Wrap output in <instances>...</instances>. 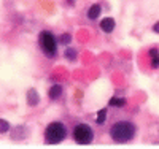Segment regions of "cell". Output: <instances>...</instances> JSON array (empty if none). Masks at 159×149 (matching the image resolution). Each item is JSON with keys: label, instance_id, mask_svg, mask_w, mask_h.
<instances>
[{"label": "cell", "instance_id": "6da1fadb", "mask_svg": "<svg viewBox=\"0 0 159 149\" xmlns=\"http://www.w3.org/2000/svg\"><path fill=\"white\" fill-rule=\"evenodd\" d=\"M137 135V125L130 121H118L110 129V137L118 144L130 143Z\"/></svg>", "mask_w": 159, "mask_h": 149}, {"label": "cell", "instance_id": "7a4b0ae2", "mask_svg": "<svg viewBox=\"0 0 159 149\" xmlns=\"http://www.w3.org/2000/svg\"><path fill=\"white\" fill-rule=\"evenodd\" d=\"M67 137V127L64 122L54 121V122L48 124L45 130V143L46 144H59Z\"/></svg>", "mask_w": 159, "mask_h": 149}, {"label": "cell", "instance_id": "3957f363", "mask_svg": "<svg viewBox=\"0 0 159 149\" xmlns=\"http://www.w3.org/2000/svg\"><path fill=\"white\" fill-rule=\"evenodd\" d=\"M38 45H40V49L43 51L45 56H48V57H54L56 56V52H57V40L49 30H42L40 32Z\"/></svg>", "mask_w": 159, "mask_h": 149}, {"label": "cell", "instance_id": "277c9868", "mask_svg": "<svg viewBox=\"0 0 159 149\" xmlns=\"http://www.w3.org/2000/svg\"><path fill=\"white\" fill-rule=\"evenodd\" d=\"M73 140L81 146L91 144L92 140H94V132L88 124H78L73 129Z\"/></svg>", "mask_w": 159, "mask_h": 149}, {"label": "cell", "instance_id": "5b68a950", "mask_svg": "<svg viewBox=\"0 0 159 149\" xmlns=\"http://www.w3.org/2000/svg\"><path fill=\"white\" fill-rule=\"evenodd\" d=\"M10 135H11V138L15 140V141H21V140H25V138L29 137V130H27V127L19 125L16 129H13Z\"/></svg>", "mask_w": 159, "mask_h": 149}, {"label": "cell", "instance_id": "8992f818", "mask_svg": "<svg viewBox=\"0 0 159 149\" xmlns=\"http://www.w3.org/2000/svg\"><path fill=\"white\" fill-rule=\"evenodd\" d=\"M115 27H116V22H115L113 18H103V19L100 21V29H102V32H105V33H111V32L115 30Z\"/></svg>", "mask_w": 159, "mask_h": 149}, {"label": "cell", "instance_id": "52a82bcc", "mask_svg": "<svg viewBox=\"0 0 159 149\" xmlns=\"http://www.w3.org/2000/svg\"><path fill=\"white\" fill-rule=\"evenodd\" d=\"M27 103H29V106H37L40 103V94L35 89L27 90Z\"/></svg>", "mask_w": 159, "mask_h": 149}, {"label": "cell", "instance_id": "ba28073f", "mask_svg": "<svg viewBox=\"0 0 159 149\" xmlns=\"http://www.w3.org/2000/svg\"><path fill=\"white\" fill-rule=\"evenodd\" d=\"M48 95H49L51 100H57V99H61V95H62V86H61V84L51 86L49 90H48Z\"/></svg>", "mask_w": 159, "mask_h": 149}, {"label": "cell", "instance_id": "9c48e42d", "mask_svg": "<svg viewBox=\"0 0 159 149\" xmlns=\"http://www.w3.org/2000/svg\"><path fill=\"white\" fill-rule=\"evenodd\" d=\"M100 13H102V7L99 5V3H96V5H92L91 8H89V11H88V18L89 19H97L99 16H100Z\"/></svg>", "mask_w": 159, "mask_h": 149}, {"label": "cell", "instance_id": "30bf717a", "mask_svg": "<svg viewBox=\"0 0 159 149\" xmlns=\"http://www.w3.org/2000/svg\"><path fill=\"white\" fill-rule=\"evenodd\" d=\"M126 103H127V100L124 97H111L108 100V105L113 108H123V106H126Z\"/></svg>", "mask_w": 159, "mask_h": 149}, {"label": "cell", "instance_id": "8fae6325", "mask_svg": "<svg viewBox=\"0 0 159 149\" xmlns=\"http://www.w3.org/2000/svg\"><path fill=\"white\" fill-rule=\"evenodd\" d=\"M148 54H150V59H151V67L153 68H159V51L156 48H153V49L148 51Z\"/></svg>", "mask_w": 159, "mask_h": 149}, {"label": "cell", "instance_id": "7c38bea8", "mask_svg": "<svg viewBox=\"0 0 159 149\" xmlns=\"http://www.w3.org/2000/svg\"><path fill=\"white\" fill-rule=\"evenodd\" d=\"M64 56H65V59H67L69 62H73V60H76V57H78V52H76V49L67 48V49H65V52H64Z\"/></svg>", "mask_w": 159, "mask_h": 149}, {"label": "cell", "instance_id": "4fadbf2b", "mask_svg": "<svg viewBox=\"0 0 159 149\" xmlns=\"http://www.w3.org/2000/svg\"><path fill=\"white\" fill-rule=\"evenodd\" d=\"M105 119H107V108H102V110L97 113V117H96V122L99 125H102L105 122Z\"/></svg>", "mask_w": 159, "mask_h": 149}, {"label": "cell", "instance_id": "5bb4252c", "mask_svg": "<svg viewBox=\"0 0 159 149\" xmlns=\"http://www.w3.org/2000/svg\"><path fill=\"white\" fill-rule=\"evenodd\" d=\"M59 42H61V45H69L72 42V35L70 33H62L61 38H59Z\"/></svg>", "mask_w": 159, "mask_h": 149}, {"label": "cell", "instance_id": "9a60e30c", "mask_svg": "<svg viewBox=\"0 0 159 149\" xmlns=\"http://www.w3.org/2000/svg\"><path fill=\"white\" fill-rule=\"evenodd\" d=\"M8 130H10V124H8V121L0 119V133H7Z\"/></svg>", "mask_w": 159, "mask_h": 149}, {"label": "cell", "instance_id": "2e32d148", "mask_svg": "<svg viewBox=\"0 0 159 149\" xmlns=\"http://www.w3.org/2000/svg\"><path fill=\"white\" fill-rule=\"evenodd\" d=\"M153 32H154V33H159V21L153 25Z\"/></svg>", "mask_w": 159, "mask_h": 149}, {"label": "cell", "instance_id": "e0dca14e", "mask_svg": "<svg viewBox=\"0 0 159 149\" xmlns=\"http://www.w3.org/2000/svg\"><path fill=\"white\" fill-rule=\"evenodd\" d=\"M67 3H69L70 7H73V5H75V0H67Z\"/></svg>", "mask_w": 159, "mask_h": 149}]
</instances>
